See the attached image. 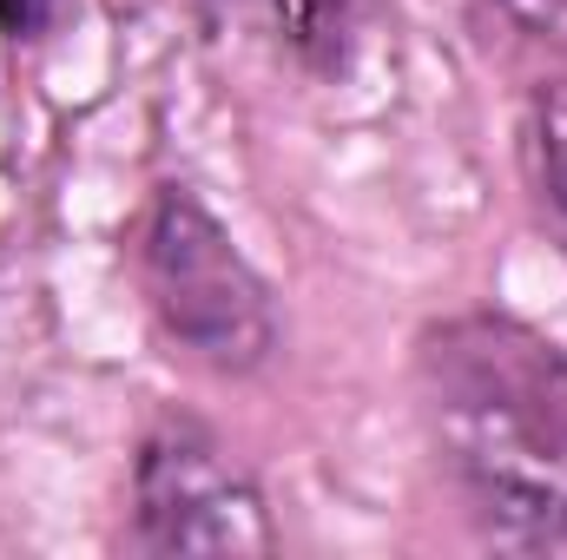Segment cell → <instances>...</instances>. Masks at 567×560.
Returning <instances> with one entry per match:
<instances>
[{"label": "cell", "mask_w": 567, "mask_h": 560, "mask_svg": "<svg viewBox=\"0 0 567 560\" xmlns=\"http://www.w3.org/2000/svg\"><path fill=\"white\" fill-rule=\"evenodd\" d=\"M133 283L152 330L212 376H258L278 356V297L231 225L178 178L152 185L133 225Z\"/></svg>", "instance_id": "obj_2"}, {"label": "cell", "mask_w": 567, "mask_h": 560, "mask_svg": "<svg viewBox=\"0 0 567 560\" xmlns=\"http://www.w3.org/2000/svg\"><path fill=\"white\" fill-rule=\"evenodd\" d=\"M429 455L482 548L567 560V356L515 310H449L416 336Z\"/></svg>", "instance_id": "obj_1"}, {"label": "cell", "mask_w": 567, "mask_h": 560, "mask_svg": "<svg viewBox=\"0 0 567 560\" xmlns=\"http://www.w3.org/2000/svg\"><path fill=\"white\" fill-rule=\"evenodd\" d=\"M126 554H271L278 528L251 468L198 422L165 416L140 435Z\"/></svg>", "instance_id": "obj_3"}, {"label": "cell", "mask_w": 567, "mask_h": 560, "mask_svg": "<svg viewBox=\"0 0 567 560\" xmlns=\"http://www.w3.org/2000/svg\"><path fill=\"white\" fill-rule=\"evenodd\" d=\"M522 172L548 245L567 258V73H548L522 113Z\"/></svg>", "instance_id": "obj_4"}, {"label": "cell", "mask_w": 567, "mask_h": 560, "mask_svg": "<svg viewBox=\"0 0 567 560\" xmlns=\"http://www.w3.org/2000/svg\"><path fill=\"white\" fill-rule=\"evenodd\" d=\"M475 33L508 53L567 46V0H475Z\"/></svg>", "instance_id": "obj_6"}, {"label": "cell", "mask_w": 567, "mask_h": 560, "mask_svg": "<svg viewBox=\"0 0 567 560\" xmlns=\"http://www.w3.org/2000/svg\"><path fill=\"white\" fill-rule=\"evenodd\" d=\"M60 7H66V0H0V40L33 46V40L60 20Z\"/></svg>", "instance_id": "obj_7"}, {"label": "cell", "mask_w": 567, "mask_h": 560, "mask_svg": "<svg viewBox=\"0 0 567 560\" xmlns=\"http://www.w3.org/2000/svg\"><path fill=\"white\" fill-rule=\"evenodd\" d=\"M278 46L310 80H343L357 46H363V13L370 0H265Z\"/></svg>", "instance_id": "obj_5"}]
</instances>
